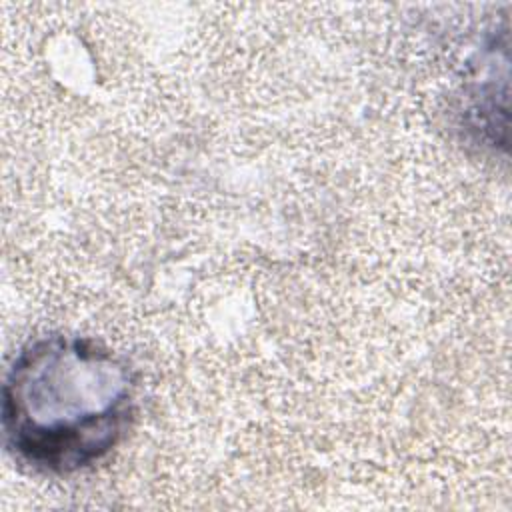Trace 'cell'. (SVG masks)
<instances>
[{
    "instance_id": "6da1fadb",
    "label": "cell",
    "mask_w": 512,
    "mask_h": 512,
    "mask_svg": "<svg viewBox=\"0 0 512 512\" xmlns=\"http://www.w3.org/2000/svg\"><path fill=\"white\" fill-rule=\"evenodd\" d=\"M136 408L138 380L126 358L80 334L36 336L4 374V446L22 470L66 478L108 458Z\"/></svg>"
}]
</instances>
